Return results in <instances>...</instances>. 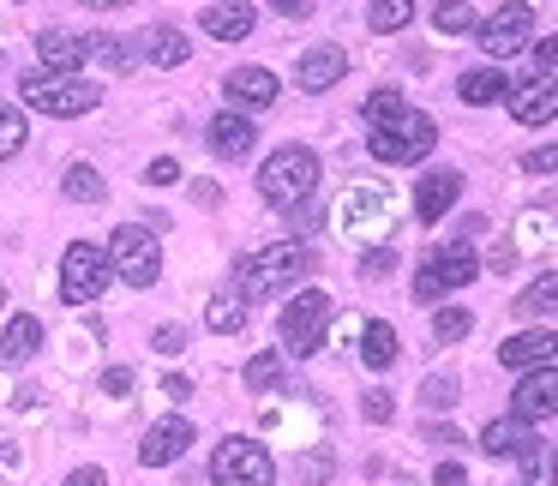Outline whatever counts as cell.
<instances>
[{"instance_id": "6da1fadb", "label": "cell", "mask_w": 558, "mask_h": 486, "mask_svg": "<svg viewBox=\"0 0 558 486\" xmlns=\"http://www.w3.org/2000/svg\"><path fill=\"white\" fill-rule=\"evenodd\" d=\"M361 114H366V126H373L366 150H373L378 162H390V169H409V162H426V150L438 145L433 114H421L414 102H402L397 90H373V97L361 102Z\"/></svg>"}, {"instance_id": "7a4b0ae2", "label": "cell", "mask_w": 558, "mask_h": 486, "mask_svg": "<svg viewBox=\"0 0 558 486\" xmlns=\"http://www.w3.org/2000/svg\"><path fill=\"white\" fill-rule=\"evenodd\" d=\"M318 270V253L301 241H282V246H253V253L234 265V289H241V301H265V294H282L294 289L301 277H313Z\"/></svg>"}, {"instance_id": "3957f363", "label": "cell", "mask_w": 558, "mask_h": 486, "mask_svg": "<svg viewBox=\"0 0 558 486\" xmlns=\"http://www.w3.org/2000/svg\"><path fill=\"white\" fill-rule=\"evenodd\" d=\"M19 102L37 114H54V121H78V114H90L102 102L97 85H85L78 73H49V66H37V73L19 78Z\"/></svg>"}, {"instance_id": "277c9868", "label": "cell", "mask_w": 558, "mask_h": 486, "mask_svg": "<svg viewBox=\"0 0 558 486\" xmlns=\"http://www.w3.org/2000/svg\"><path fill=\"white\" fill-rule=\"evenodd\" d=\"M313 186H318V157H313L306 145H282L277 157L258 169V193H265L277 210H289V205H301V198H313Z\"/></svg>"}, {"instance_id": "5b68a950", "label": "cell", "mask_w": 558, "mask_h": 486, "mask_svg": "<svg viewBox=\"0 0 558 486\" xmlns=\"http://www.w3.org/2000/svg\"><path fill=\"white\" fill-rule=\"evenodd\" d=\"M109 270L126 282V289H150V282L162 277V246L150 229H138V222H121V229L109 234Z\"/></svg>"}, {"instance_id": "8992f818", "label": "cell", "mask_w": 558, "mask_h": 486, "mask_svg": "<svg viewBox=\"0 0 558 486\" xmlns=\"http://www.w3.org/2000/svg\"><path fill=\"white\" fill-rule=\"evenodd\" d=\"M325 325H330V294L301 289L289 306H282L277 337H282V349H289L294 361H306V354H318V349H325Z\"/></svg>"}, {"instance_id": "52a82bcc", "label": "cell", "mask_w": 558, "mask_h": 486, "mask_svg": "<svg viewBox=\"0 0 558 486\" xmlns=\"http://www.w3.org/2000/svg\"><path fill=\"white\" fill-rule=\"evenodd\" d=\"M210 486H277V462L258 438H222L210 457Z\"/></svg>"}, {"instance_id": "ba28073f", "label": "cell", "mask_w": 558, "mask_h": 486, "mask_svg": "<svg viewBox=\"0 0 558 486\" xmlns=\"http://www.w3.org/2000/svg\"><path fill=\"white\" fill-rule=\"evenodd\" d=\"M109 246H97V241H73L66 246V258H61V301L66 306H90L102 289H109Z\"/></svg>"}, {"instance_id": "9c48e42d", "label": "cell", "mask_w": 558, "mask_h": 486, "mask_svg": "<svg viewBox=\"0 0 558 486\" xmlns=\"http://www.w3.org/2000/svg\"><path fill=\"white\" fill-rule=\"evenodd\" d=\"M474 270H481V258H474L469 246H438V253L426 258L421 270H414V301H421V306H438L450 289H469Z\"/></svg>"}, {"instance_id": "30bf717a", "label": "cell", "mask_w": 558, "mask_h": 486, "mask_svg": "<svg viewBox=\"0 0 558 486\" xmlns=\"http://www.w3.org/2000/svg\"><path fill=\"white\" fill-rule=\"evenodd\" d=\"M342 229L354 234V241H378V234L390 229V193L385 186H349L342 193Z\"/></svg>"}, {"instance_id": "8fae6325", "label": "cell", "mask_w": 558, "mask_h": 486, "mask_svg": "<svg viewBox=\"0 0 558 486\" xmlns=\"http://www.w3.org/2000/svg\"><path fill=\"white\" fill-rule=\"evenodd\" d=\"M474 37H481V49L493 54V61L522 54V42L534 37V7H498L486 25H474Z\"/></svg>"}, {"instance_id": "7c38bea8", "label": "cell", "mask_w": 558, "mask_h": 486, "mask_svg": "<svg viewBox=\"0 0 558 486\" xmlns=\"http://www.w3.org/2000/svg\"><path fill=\"white\" fill-rule=\"evenodd\" d=\"M510 414L517 421H553L558 414V366H534V373L517 378V390H510Z\"/></svg>"}, {"instance_id": "4fadbf2b", "label": "cell", "mask_w": 558, "mask_h": 486, "mask_svg": "<svg viewBox=\"0 0 558 486\" xmlns=\"http://www.w3.org/2000/svg\"><path fill=\"white\" fill-rule=\"evenodd\" d=\"M193 421H181V414H169V421H157L145 433V445H138V462L145 469H169V462H181L186 450H193Z\"/></svg>"}, {"instance_id": "5bb4252c", "label": "cell", "mask_w": 558, "mask_h": 486, "mask_svg": "<svg viewBox=\"0 0 558 486\" xmlns=\"http://www.w3.org/2000/svg\"><path fill=\"white\" fill-rule=\"evenodd\" d=\"M510 114H517L522 126L558 121V78L534 73V78H522V85H510Z\"/></svg>"}, {"instance_id": "9a60e30c", "label": "cell", "mask_w": 558, "mask_h": 486, "mask_svg": "<svg viewBox=\"0 0 558 486\" xmlns=\"http://www.w3.org/2000/svg\"><path fill=\"white\" fill-rule=\"evenodd\" d=\"M205 145H210V157H222V162H241L246 150L258 145V126H253V114H234V109H222L217 121L205 126Z\"/></svg>"}, {"instance_id": "2e32d148", "label": "cell", "mask_w": 558, "mask_h": 486, "mask_svg": "<svg viewBox=\"0 0 558 486\" xmlns=\"http://www.w3.org/2000/svg\"><path fill=\"white\" fill-rule=\"evenodd\" d=\"M342 73H349V54L337 49V42H318V49H306L301 61H294V85L301 90H330V85H342Z\"/></svg>"}, {"instance_id": "e0dca14e", "label": "cell", "mask_w": 558, "mask_h": 486, "mask_svg": "<svg viewBox=\"0 0 558 486\" xmlns=\"http://www.w3.org/2000/svg\"><path fill=\"white\" fill-rule=\"evenodd\" d=\"M558 354V330H517L510 342H498V361L510 366V373H534V366H553Z\"/></svg>"}, {"instance_id": "ac0fdd59", "label": "cell", "mask_w": 558, "mask_h": 486, "mask_svg": "<svg viewBox=\"0 0 558 486\" xmlns=\"http://www.w3.org/2000/svg\"><path fill=\"white\" fill-rule=\"evenodd\" d=\"M462 198V174L457 169H426L421 186H414V217L421 222H438L450 205Z\"/></svg>"}, {"instance_id": "d6986e66", "label": "cell", "mask_w": 558, "mask_h": 486, "mask_svg": "<svg viewBox=\"0 0 558 486\" xmlns=\"http://www.w3.org/2000/svg\"><path fill=\"white\" fill-rule=\"evenodd\" d=\"M222 90H229V102H241V109H270L282 85H277L270 66H234V73L222 78Z\"/></svg>"}, {"instance_id": "ffe728a7", "label": "cell", "mask_w": 558, "mask_h": 486, "mask_svg": "<svg viewBox=\"0 0 558 486\" xmlns=\"http://www.w3.org/2000/svg\"><path fill=\"white\" fill-rule=\"evenodd\" d=\"M481 450L486 457H529V450H541V445H534V426L510 414V421H486Z\"/></svg>"}, {"instance_id": "44dd1931", "label": "cell", "mask_w": 558, "mask_h": 486, "mask_svg": "<svg viewBox=\"0 0 558 486\" xmlns=\"http://www.w3.org/2000/svg\"><path fill=\"white\" fill-rule=\"evenodd\" d=\"M198 25H205L217 42H241V37H253L258 13L241 7V0H222V7H205V13H198Z\"/></svg>"}, {"instance_id": "7402d4cb", "label": "cell", "mask_w": 558, "mask_h": 486, "mask_svg": "<svg viewBox=\"0 0 558 486\" xmlns=\"http://www.w3.org/2000/svg\"><path fill=\"white\" fill-rule=\"evenodd\" d=\"M37 54H43V66H49V73H78V66L90 61L85 37H73V31H43Z\"/></svg>"}, {"instance_id": "603a6c76", "label": "cell", "mask_w": 558, "mask_h": 486, "mask_svg": "<svg viewBox=\"0 0 558 486\" xmlns=\"http://www.w3.org/2000/svg\"><path fill=\"white\" fill-rule=\"evenodd\" d=\"M138 54H145L150 66H186L193 42H186V31H174V25H150L145 37H138Z\"/></svg>"}, {"instance_id": "cb8c5ba5", "label": "cell", "mask_w": 558, "mask_h": 486, "mask_svg": "<svg viewBox=\"0 0 558 486\" xmlns=\"http://www.w3.org/2000/svg\"><path fill=\"white\" fill-rule=\"evenodd\" d=\"M37 349H43V325H37V318H31V313L7 318V330H0V361H7V366H25Z\"/></svg>"}, {"instance_id": "d4e9b609", "label": "cell", "mask_w": 558, "mask_h": 486, "mask_svg": "<svg viewBox=\"0 0 558 486\" xmlns=\"http://www.w3.org/2000/svg\"><path fill=\"white\" fill-rule=\"evenodd\" d=\"M457 97L474 102V109H486V102H505L510 97V78L498 73V66H469V73L457 78Z\"/></svg>"}, {"instance_id": "484cf974", "label": "cell", "mask_w": 558, "mask_h": 486, "mask_svg": "<svg viewBox=\"0 0 558 486\" xmlns=\"http://www.w3.org/2000/svg\"><path fill=\"white\" fill-rule=\"evenodd\" d=\"M85 49H90V61H97V66H109V73H133V61H138V42H126V37H109V31H97V37H85Z\"/></svg>"}, {"instance_id": "4316f807", "label": "cell", "mask_w": 558, "mask_h": 486, "mask_svg": "<svg viewBox=\"0 0 558 486\" xmlns=\"http://www.w3.org/2000/svg\"><path fill=\"white\" fill-rule=\"evenodd\" d=\"M361 361L373 366V373H385V366L397 361V330H390L385 318H373V325L361 330Z\"/></svg>"}, {"instance_id": "83f0119b", "label": "cell", "mask_w": 558, "mask_h": 486, "mask_svg": "<svg viewBox=\"0 0 558 486\" xmlns=\"http://www.w3.org/2000/svg\"><path fill=\"white\" fill-rule=\"evenodd\" d=\"M61 193L73 198V205H102V198H109V181H102L90 162H73V169H66V181H61Z\"/></svg>"}, {"instance_id": "f1b7e54d", "label": "cell", "mask_w": 558, "mask_h": 486, "mask_svg": "<svg viewBox=\"0 0 558 486\" xmlns=\"http://www.w3.org/2000/svg\"><path fill=\"white\" fill-rule=\"evenodd\" d=\"M517 313H522V318H546V313H558V270L534 277L529 289L517 294Z\"/></svg>"}, {"instance_id": "f546056e", "label": "cell", "mask_w": 558, "mask_h": 486, "mask_svg": "<svg viewBox=\"0 0 558 486\" xmlns=\"http://www.w3.org/2000/svg\"><path fill=\"white\" fill-rule=\"evenodd\" d=\"M205 325L217 330V337H234V330H246V301H241V294H210Z\"/></svg>"}, {"instance_id": "4dcf8cb0", "label": "cell", "mask_w": 558, "mask_h": 486, "mask_svg": "<svg viewBox=\"0 0 558 486\" xmlns=\"http://www.w3.org/2000/svg\"><path fill=\"white\" fill-rule=\"evenodd\" d=\"M414 19V0H373L366 7V25L378 31V37H390V31H402Z\"/></svg>"}, {"instance_id": "1f68e13d", "label": "cell", "mask_w": 558, "mask_h": 486, "mask_svg": "<svg viewBox=\"0 0 558 486\" xmlns=\"http://www.w3.org/2000/svg\"><path fill=\"white\" fill-rule=\"evenodd\" d=\"M25 109H19V102H0V162L7 157H19V150H25Z\"/></svg>"}, {"instance_id": "d6a6232c", "label": "cell", "mask_w": 558, "mask_h": 486, "mask_svg": "<svg viewBox=\"0 0 558 486\" xmlns=\"http://www.w3.org/2000/svg\"><path fill=\"white\" fill-rule=\"evenodd\" d=\"M241 378H246V390H277V385H282V349H265V354H253Z\"/></svg>"}, {"instance_id": "836d02e7", "label": "cell", "mask_w": 558, "mask_h": 486, "mask_svg": "<svg viewBox=\"0 0 558 486\" xmlns=\"http://www.w3.org/2000/svg\"><path fill=\"white\" fill-rule=\"evenodd\" d=\"M433 25L445 31V37H462V31H474V7H469V0H438Z\"/></svg>"}, {"instance_id": "e575fe53", "label": "cell", "mask_w": 558, "mask_h": 486, "mask_svg": "<svg viewBox=\"0 0 558 486\" xmlns=\"http://www.w3.org/2000/svg\"><path fill=\"white\" fill-rule=\"evenodd\" d=\"M474 330V313H462V306H438L433 313V337L438 342H462Z\"/></svg>"}, {"instance_id": "d590c367", "label": "cell", "mask_w": 558, "mask_h": 486, "mask_svg": "<svg viewBox=\"0 0 558 486\" xmlns=\"http://www.w3.org/2000/svg\"><path fill=\"white\" fill-rule=\"evenodd\" d=\"M421 402H426V409H450V402H457V378H450V373H433V378L421 385Z\"/></svg>"}, {"instance_id": "8d00e7d4", "label": "cell", "mask_w": 558, "mask_h": 486, "mask_svg": "<svg viewBox=\"0 0 558 486\" xmlns=\"http://www.w3.org/2000/svg\"><path fill=\"white\" fill-rule=\"evenodd\" d=\"M289 222H294L301 234L325 229V205H313V198H301V205H289Z\"/></svg>"}, {"instance_id": "74e56055", "label": "cell", "mask_w": 558, "mask_h": 486, "mask_svg": "<svg viewBox=\"0 0 558 486\" xmlns=\"http://www.w3.org/2000/svg\"><path fill=\"white\" fill-rule=\"evenodd\" d=\"M361 414H366V421H390V414H397L390 390H366V397H361Z\"/></svg>"}, {"instance_id": "f35d334b", "label": "cell", "mask_w": 558, "mask_h": 486, "mask_svg": "<svg viewBox=\"0 0 558 486\" xmlns=\"http://www.w3.org/2000/svg\"><path fill=\"white\" fill-rule=\"evenodd\" d=\"M522 169H529V174H558V145L529 150V157H522Z\"/></svg>"}, {"instance_id": "ab89813d", "label": "cell", "mask_w": 558, "mask_h": 486, "mask_svg": "<svg viewBox=\"0 0 558 486\" xmlns=\"http://www.w3.org/2000/svg\"><path fill=\"white\" fill-rule=\"evenodd\" d=\"M145 181H150V186H174V181H181V162H174V157H157V162L145 169Z\"/></svg>"}, {"instance_id": "60d3db41", "label": "cell", "mask_w": 558, "mask_h": 486, "mask_svg": "<svg viewBox=\"0 0 558 486\" xmlns=\"http://www.w3.org/2000/svg\"><path fill=\"white\" fill-rule=\"evenodd\" d=\"M102 390H109L114 402L133 397V373H126V366H109V373H102Z\"/></svg>"}, {"instance_id": "b9f144b4", "label": "cell", "mask_w": 558, "mask_h": 486, "mask_svg": "<svg viewBox=\"0 0 558 486\" xmlns=\"http://www.w3.org/2000/svg\"><path fill=\"white\" fill-rule=\"evenodd\" d=\"M150 349H157V354H181V349H186V330H181V325H162Z\"/></svg>"}, {"instance_id": "7bdbcfd3", "label": "cell", "mask_w": 558, "mask_h": 486, "mask_svg": "<svg viewBox=\"0 0 558 486\" xmlns=\"http://www.w3.org/2000/svg\"><path fill=\"white\" fill-rule=\"evenodd\" d=\"M390 265H397V253H390V246H378V253H366V258H361V270H366V277H385Z\"/></svg>"}, {"instance_id": "ee69618b", "label": "cell", "mask_w": 558, "mask_h": 486, "mask_svg": "<svg viewBox=\"0 0 558 486\" xmlns=\"http://www.w3.org/2000/svg\"><path fill=\"white\" fill-rule=\"evenodd\" d=\"M433 486H469V474H462V462H438Z\"/></svg>"}, {"instance_id": "f6af8a7d", "label": "cell", "mask_w": 558, "mask_h": 486, "mask_svg": "<svg viewBox=\"0 0 558 486\" xmlns=\"http://www.w3.org/2000/svg\"><path fill=\"white\" fill-rule=\"evenodd\" d=\"M66 486H109V474L90 462V469H73V474H66Z\"/></svg>"}, {"instance_id": "bcb514c9", "label": "cell", "mask_w": 558, "mask_h": 486, "mask_svg": "<svg viewBox=\"0 0 558 486\" xmlns=\"http://www.w3.org/2000/svg\"><path fill=\"white\" fill-rule=\"evenodd\" d=\"M282 19H313V0H270Z\"/></svg>"}, {"instance_id": "7dc6e473", "label": "cell", "mask_w": 558, "mask_h": 486, "mask_svg": "<svg viewBox=\"0 0 558 486\" xmlns=\"http://www.w3.org/2000/svg\"><path fill=\"white\" fill-rule=\"evenodd\" d=\"M426 438H433V445H445V450H450V445H462V433H457L450 421H445V426L433 421V426H426Z\"/></svg>"}, {"instance_id": "c3c4849f", "label": "cell", "mask_w": 558, "mask_h": 486, "mask_svg": "<svg viewBox=\"0 0 558 486\" xmlns=\"http://www.w3.org/2000/svg\"><path fill=\"white\" fill-rule=\"evenodd\" d=\"M534 66H553V73H558V31L541 42V54H534Z\"/></svg>"}, {"instance_id": "681fc988", "label": "cell", "mask_w": 558, "mask_h": 486, "mask_svg": "<svg viewBox=\"0 0 558 486\" xmlns=\"http://www.w3.org/2000/svg\"><path fill=\"white\" fill-rule=\"evenodd\" d=\"M162 390H169V397H174V402H181V397H193V385H186V378H181V373H169V378H162Z\"/></svg>"}, {"instance_id": "f907efd6", "label": "cell", "mask_w": 558, "mask_h": 486, "mask_svg": "<svg viewBox=\"0 0 558 486\" xmlns=\"http://www.w3.org/2000/svg\"><path fill=\"white\" fill-rule=\"evenodd\" d=\"M193 198H198V205H217L222 193H217V181H193Z\"/></svg>"}, {"instance_id": "816d5d0a", "label": "cell", "mask_w": 558, "mask_h": 486, "mask_svg": "<svg viewBox=\"0 0 558 486\" xmlns=\"http://www.w3.org/2000/svg\"><path fill=\"white\" fill-rule=\"evenodd\" d=\"M78 7H97V13H114V7H133V0H78Z\"/></svg>"}, {"instance_id": "f5cc1de1", "label": "cell", "mask_w": 558, "mask_h": 486, "mask_svg": "<svg viewBox=\"0 0 558 486\" xmlns=\"http://www.w3.org/2000/svg\"><path fill=\"white\" fill-rule=\"evenodd\" d=\"M0 301H7V294H0Z\"/></svg>"}]
</instances>
